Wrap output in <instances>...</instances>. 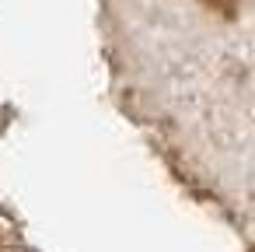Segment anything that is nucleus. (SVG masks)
I'll return each instance as SVG.
<instances>
[]
</instances>
